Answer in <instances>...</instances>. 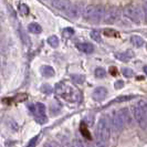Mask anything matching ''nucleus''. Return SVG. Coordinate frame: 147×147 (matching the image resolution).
I'll return each mask as SVG.
<instances>
[{
    "mask_svg": "<svg viewBox=\"0 0 147 147\" xmlns=\"http://www.w3.org/2000/svg\"><path fill=\"white\" fill-rule=\"evenodd\" d=\"M52 145H53V147H62L60 144H58V143H52Z\"/></svg>",
    "mask_w": 147,
    "mask_h": 147,
    "instance_id": "obj_34",
    "label": "nucleus"
},
{
    "mask_svg": "<svg viewBox=\"0 0 147 147\" xmlns=\"http://www.w3.org/2000/svg\"><path fill=\"white\" fill-rule=\"evenodd\" d=\"M123 15L125 16L127 19H129L131 21H133L134 23H140L142 18H143V13L142 10L136 6H127L123 9Z\"/></svg>",
    "mask_w": 147,
    "mask_h": 147,
    "instance_id": "obj_3",
    "label": "nucleus"
},
{
    "mask_svg": "<svg viewBox=\"0 0 147 147\" xmlns=\"http://www.w3.org/2000/svg\"><path fill=\"white\" fill-rule=\"evenodd\" d=\"M36 110L33 112V114L36 115V119L38 123L44 124L47 122V115H45V106L42 103H36Z\"/></svg>",
    "mask_w": 147,
    "mask_h": 147,
    "instance_id": "obj_7",
    "label": "nucleus"
},
{
    "mask_svg": "<svg viewBox=\"0 0 147 147\" xmlns=\"http://www.w3.org/2000/svg\"><path fill=\"white\" fill-rule=\"evenodd\" d=\"M41 91L45 93V94H51L52 93V88L49 85V84H43L42 86H41Z\"/></svg>",
    "mask_w": 147,
    "mask_h": 147,
    "instance_id": "obj_27",
    "label": "nucleus"
},
{
    "mask_svg": "<svg viewBox=\"0 0 147 147\" xmlns=\"http://www.w3.org/2000/svg\"><path fill=\"white\" fill-rule=\"evenodd\" d=\"M76 48L80 50L83 53H86V54H90L94 51V47L93 44L88 43V42H83V43H78L76 44Z\"/></svg>",
    "mask_w": 147,
    "mask_h": 147,
    "instance_id": "obj_14",
    "label": "nucleus"
},
{
    "mask_svg": "<svg viewBox=\"0 0 147 147\" xmlns=\"http://www.w3.org/2000/svg\"><path fill=\"white\" fill-rule=\"evenodd\" d=\"M40 71H41V74L45 76V78H52V76H54V69L50 65H42L41 66V69H40Z\"/></svg>",
    "mask_w": 147,
    "mask_h": 147,
    "instance_id": "obj_16",
    "label": "nucleus"
},
{
    "mask_svg": "<svg viewBox=\"0 0 147 147\" xmlns=\"http://www.w3.org/2000/svg\"><path fill=\"white\" fill-rule=\"evenodd\" d=\"M91 38L96 41V42H101V33L97 31V30H93L91 31Z\"/></svg>",
    "mask_w": 147,
    "mask_h": 147,
    "instance_id": "obj_23",
    "label": "nucleus"
},
{
    "mask_svg": "<svg viewBox=\"0 0 147 147\" xmlns=\"http://www.w3.org/2000/svg\"><path fill=\"white\" fill-rule=\"evenodd\" d=\"M131 111H132V114H133V116H134V118H135V121H136V123H137L142 128H146L147 119H146V117L144 116L143 112L140 111V106H138L137 104H134V105L131 106Z\"/></svg>",
    "mask_w": 147,
    "mask_h": 147,
    "instance_id": "obj_5",
    "label": "nucleus"
},
{
    "mask_svg": "<svg viewBox=\"0 0 147 147\" xmlns=\"http://www.w3.org/2000/svg\"><path fill=\"white\" fill-rule=\"evenodd\" d=\"M0 30H1V24H0Z\"/></svg>",
    "mask_w": 147,
    "mask_h": 147,
    "instance_id": "obj_38",
    "label": "nucleus"
},
{
    "mask_svg": "<svg viewBox=\"0 0 147 147\" xmlns=\"http://www.w3.org/2000/svg\"><path fill=\"white\" fill-rule=\"evenodd\" d=\"M133 96L131 95H123V96H118L115 98V102L116 103H119V102H125V101H129V100H132Z\"/></svg>",
    "mask_w": 147,
    "mask_h": 147,
    "instance_id": "obj_26",
    "label": "nucleus"
},
{
    "mask_svg": "<svg viewBox=\"0 0 147 147\" xmlns=\"http://www.w3.org/2000/svg\"><path fill=\"white\" fill-rule=\"evenodd\" d=\"M19 11H20V13L22 16H27L29 13V7L27 5H24V3H21L19 6Z\"/></svg>",
    "mask_w": 147,
    "mask_h": 147,
    "instance_id": "obj_25",
    "label": "nucleus"
},
{
    "mask_svg": "<svg viewBox=\"0 0 147 147\" xmlns=\"http://www.w3.org/2000/svg\"><path fill=\"white\" fill-rule=\"evenodd\" d=\"M37 140H38V136H34L32 140H30V143H29V145H28V147H34V146H36V143H37Z\"/></svg>",
    "mask_w": 147,
    "mask_h": 147,
    "instance_id": "obj_32",
    "label": "nucleus"
},
{
    "mask_svg": "<svg viewBox=\"0 0 147 147\" xmlns=\"http://www.w3.org/2000/svg\"><path fill=\"white\" fill-rule=\"evenodd\" d=\"M143 70H144V72H145V73L147 74V65L144 66V69H143Z\"/></svg>",
    "mask_w": 147,
    "mask_h": 147,
    "instance_id": "obj_35",
    "label": "nucleus"
},
{
    "mask_svg": "<svg viewBox=\"0 0 147 147\" xmlns=\"http://www.w3.org/2000/svg\"><path fill=\"white\" fill-rule=\"evenodd\" d=\"M111 124L113 126V129L114 131H121L125 123H124V119L123 116L121 114V111H114L111 115Z\"/></svg>",
    "mask_w": 147,
    "mask_h": 147,
    "instance_id": "obj_6",
    "label": "nucleus"
},
{
    "mask_svg": "<svg viewBox=\"0 0 147 147\" xmlns=\"http://www.w3.org/2000/svg\"><path fill=\"white\" fill-rule=\"evenodd\" d=\"M43 147H53V145H52V143H45Z\"/></svg>",
    "mask_w": 147,
    "mask_h": 147,
    "instance_id": "obj_33",
    "label": "nucleus"
},
{
    "mask_svg": "<svg viewBox=\"0 0 147 147\" xmlns=\"http://www.w3.org/2000/svg\"><path fill=\"white\" fill-rule=\"evenodd\" d=\"M48 43L50 44V47H52V48H58L60 43L59 38L57 36H50L48 38Z\"/></svg>",
    "mask_w": 147,
    "mask_h": 147,
    "instance_id": "obj_19",
    "label": "nucleus"
},
{
    "mask_svg": "<svg viewBox=\"0 0 147 147\" xmlns=\"http://www.w3.org/2000/svg\"><path fill=\"white\" fill-rule=\"evenodd\" d=\"M71 79L76 84H82L83 82L85 81V76L83 74H72L71 75Z\"/></svg>",
    "mask_w": 147,
    "mask_h": 147,
    "instance_id": "obj_20",
    "label": "nucleus"
},
{
    "mask_svg": "<svg viewBox=\"0 0 147 147\" xmlns=\"http://www.w3.org/2000/svg\"><path fill=\"white\" fill-rule=\"evenodd\" d=\"M0 70H1V59H0Z\"/></svg>",
    "mask_w": 147,
    "mask_h": 147,
    "instance_id": "obj_37",
    "label": "nucleus"
},
{
    "mask_svg": "<svg viewBox=\"0 0 147 147\" xmlns=\"http://www.w3.org/2000/svg\"><path fill=\"white\" fill-rule=\"evenodd\" d=\"M131 43L136 48H140V47L144 45V40L140 36H132L131 37Z\"/></svg>",
    "mask_w": 147,
    "mask_h": 147,
    "instance_id": "obj_18",
    "label": "nucleus"
},
{
    "mask_svg": "<svg viewBox=\"0 0 147 147\" xmlns=\"http://www.w3.org/2000/svg\"><path fill=\"white\" fill-rule=\"evenodd\" d=\"M70 0H51V6L61 12H66L71 7Z\"/></svg>",
    "mask_w": 147,
    "mask_h": 147,
    "instance_id": "obj_8",
    "label": "nucleus"
},
{
    "mask_svg": "<svg viewBox=\"0 0 147 147\" xmlns=\"http://www.w3.org/2000/svg\"><path fill=\"white\" fill-rule=\"evenodd\" d=\"M134 52L132 50H127L125 52H117V53H115V57H116V59L121 60L122 62H127V61H129V60L134 58Z\"/></svg>",
    "mask_w": 147,
    "mask_h": 147,
    "instance_id": "obj_11",
    "label": "nucleus"
},
{
    "mask_svg": "<svg viewBox=\"0 0 147 147\" xmlns=\"http://www.w3.org/2000/svg\"><path fill=\"white\" fill-rule=\"evenodd\" d=\"M95 7L94 5H88L86 7L83 9V17L85 20L91 21L93 20V17H94V11H95Z\"/></svg>",
    "mask_w": 147,
    "mask_h": 147,
    "instance_id": "obj_10",
    "label": "nucleus"
},
{
    "mask_svg": "<svg viewBox=\"0 0 147 147\" xmlns=\"http://www.w3.org/2000/svg\"><path fill=\"white\" fill-rule=\"evenodd\" d=\"M106 96H107V88H104V86H98V88H96L94 91H93V93H92V97H93V100L96 101V102H101V101H103L106 98Z\"/></svg>",
    "mask_w": 147,
    "mask_h": 147,
    "instance_id": "obj_9",
    "label": "nucleus"
},
{
    "mask_svg": "<svg viewBox=\"0 0 147 147\" xmlns=\"http://www.w3.org/2000/svg\"><path fill=\"white\" fill-rule=\"evenodd\" d=\"M104 12H105V8L103 6H96L95 7V11H94V17H93V20L92 22H97L102 21L104 17Z\"/></svg>",
    "mask_w": 147,
    "mask_h": 147,
    "instance_id": "obj_12",
    "label": "nucleus"
},
{
    "mask_svg": "<svg viewBox=\"0 0 147 147\" xmlns=\"http://www.w3.org/2000/svg\"><path fill=\"white\" fill-rule=\"evenodd\" d=\"M111 119L104 116L100 118L95 131V142L97 147H107L111 137Z\"/></svg>",
    "mask_w": 147,
    "mask_h": 147,
    "instance_id": "obj_1",
    "label": "nucleus"
},
{
    "mask_svg": "<svg viewBox=\"0 0 147 147\" xmlns=\"http://www.w3.org/2000/svg\"><path fill=\"white\" fill-rule=\"evenodd\" d=\"M65 13L69 16V17L73 18V19H78V18H80V16H81V9L79 8V6H76V5H71L70 9L66 11Z\"/></svg>",
    "mask_w": 147,
    "mask_h": 147,
    "instance_id": "obj_13",
    "label": "nucleus"
},
{
    "mask_svg": "<svg viewBox=\"0 0 147 147\" xmlns=\"http://www.w3.org/2000/svg\"><path fill=\"white\" fill-rule=\"evenodd\" d=\"M72 147H84V145H83V143L81 142V140H79V138H74L73 140H72Z\"/></svg>",
    "mask_w": 147,
    "mask_h": 147,
    "instance_id": "obj_29",
    "label": "nucleus"
},
{
    "mask_svg": "<svg viewBox=\"0 0 147 147\" xmlns=\"http://www.w3.org/2000/svg\"><path fill=\"white\" fill-rule=\"evenodd\" d=\"M136 104L140 106V111L143 112L144 116H145V117H146V119H147V102H146V101H143V100H140V101H138V102H137Z\"/></svg>",
    "mask_w": 147,
    "mask_h": 147,
    "instance_id": "obj_21",
    "label": "nucleus"
},
{
    "mask_svg": "<svg viewBox=\"0 0 147 147\" xmlns=\"http://www.w3.org/2000/svg\"><path fill=\"white\" fill-rule=\"evenodd\" d=\"M74 34V31L73 29H71V28H66V29L63 30V36L64 37H71V36H73Z\"/></svg>",
    "mask_w": 147,
    "mask_h": 147,
    "instance_id": "obj_30",
    "label": "nucleus"
},
{
    "mask_svg": "<svg viewBox=\"0 0 147 147\" xmlns=\"http://www.w3.org/2000/svg\"><path fill=\"white\" fill-rule=\"evenodd\" d=\"M124 86V82L121 81V80H118V81L115 82V84H114V88H116V90H119V88H122Z\"/></svg>",
    "mask_w": 147,
    "mask_h": 147,
    "instance_id": "obj_31",
    "label": "nucleus"
},
{
    "mask_svg": "<svg viewBox=\"0 0 147 147\" xmlns=\"http://www.w3.org/2000/svg\"><path fill=\"white\" fill-rule=\"evenodd\" d=\"M142 13H143V18L145 22L147 23V1H145L143 3V7H142Z\"/></svg>",
    "mask_w": 147,
    "mask_h": 147,
    "instance_id": "obj_28",
    "label": "nucleus"
},
{
    "mask_svg": "<svg viewBox=\"0 0 147 147\" xmlns=\"http://www.w3.org/2000/svg\"><path fill=\"white\" fill-rule=\"evenodd\" d=\"M57 92L63 98H65L70 102H76L80 98V93L78 90H73L72 88L67 86L64 83H59L57 85Z\"/></svg>",
    "mask_w": 147,
    "mask_h": 147,
    "instance_id": "obj_2",
    "label": "nucleus"
},
{
    "mask_svg": "<svg viewBox=\"0 0 147 147\" xmlns=\"http://www.w3.org/2000/svg\"><path fill=\"white\" fill-rule=\"evenodd\" d=\"M122 73H123V75L125 78H133L134 76V71H133L132 69H128V67H124L122 70Z\"/></svg>",
    "mask_w": 147,
    "mask_h": 147,
    "instance_id": "obj_24",
    "label": "nucleus"
},
{
    "mask_svg": "<svg viewBox=\"0 0 147 147\" xmlns=\"http://www.w3.org/2000/svg\"><path fill=\"white\" fill-rule=\"evenodd\" d=\"M94 74H95L96 78H98V79H102V78H104V76L106 75V71L104 70L103 67H96Z\"/></svg>",
    "mask_w": 147,
    "mask_h": 147,
    "instance_id": "obj_22",
    "label": "nucleus"
},
{
    "mask_svg": "<svg viewBox=\"0 0 147 147\" xmlns=\"http://www.w3.org/2000/svg\"><path fill=\"white\" fill-rule=\"evenodd\" d=\"M28 31L31 32V33H34V34H39V33L42 32V28L37 22H32L28 26Z\"/></svg>",
    "mask_w": 147,
    "mask_h": 147,
    "instance_id": "obj_17",
    "label": "nucleus"
},
{
    "mask_svg": "<svg viewBox=\"0 0 147 147\" xmlns=\"http://www.w3.org/2000/svg\"><path fill=\"white\" fill-rule=\"evenodd\" d=\"M65 147H72V145H71V144H66Z\"/></svg>",
    "mask_w": 147,
    "mask_h": 147,
    "instance_id": "obj_36",
    "label": "nucleus"
},
{
    "mask_svg": "<svg viewBox=\"0 0 147 147\" xmlns=\"http://www.w3.org/2000/svg\"><path fill=\"white\" fill-rule=\"evenodd\" d=\"M119 111H121V114H122V116H123L125 125H131L133 119H132V115H131V113H129V110H128L127 107H123V109H121Z\"/></svg>",
    "mask_w": 147,
    "mask_h": 147,
    "instance_id": "obj_15",
    "label": "nucleus"
},
{
    "mask_svg": "<svg viewBox=\"0 0 147 147\" xmlns=\"http://www.w3.org/2000/svg\"><path fill=\"white\" fill-rule=\"evenodd\" d=\"M121 19V10L117 7H110L107 9H105L103 17V21L105 23H115Z\"/></svg>",
    "mask_w": 147,
    "mask_h": 147,
    "instance_id": "obj_4",
    "label": "nucleus"
}]
</instances>
